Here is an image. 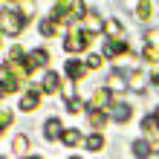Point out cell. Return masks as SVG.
<instances>
[{
  "label": "cell",
  "mask_w": 159,
  "mask_h": 159,
  "mask_svg": "<svg viewBox=\"0 0 159 159\" xmlns=\"http://www.w3.org/2000/svg\"><path fill=\"white\" fill-rule=\"evenodd\" d=\"M84 15H87V6H84V3H75V0L55 3V9H52V20L58 23V26H64L67 20H72V17H84Z\"/></svg>",
  "instance_id": "6da1fadb"
},
{
  "label": "cell",
  "mask_w": 159,
  "mask_h": 159,
  "mask_svg": "<svg viewBox=\"0 0 159 159\" xmlns=\"http://www.w3.org/2000/svg\"><path fill=\"white\" fill-rule=\"evenodd\" d=\"M23 20H26V17L20 12H3V15H0V29H3V35L15 38V35H20Z\"/></svg>",
  "instance_id": "7a4b0ae2"
},
{
  "label": "cell",
  "mask_w": 159,
  "mask_h": 159,
  "mask_svg": "<svg viewBox=\"0 0 159 159\" xmlns=\"http://www.w3.org/2000/svg\"><path fill=\"white\" fill-rule=\"evenodd\" d=\"M104 17H98L96 12H87V15H84L81 17V26H84V32H87L90 35V38H93V35H101V32H104Z\"/></svg>",
  "instance_id": "3957f363"
},
{
  "label": "cell",
  "mask_w": 159,
  "mask_h": 159,
  "mask_svg": "<svg viewBox=\"0 0 159 159\" xmlns=\"http://www.w3.org/2000/svg\"><path fill=\"white\" fill-rule=\"evenodd\" d=\"M87 43H90V35L87 32H78V29H72L70 35H67V41H64V49L67 52H81V49H87Z\"/></svg>",
  "instance_id": "277c9868"
},
{
  "label": "cell",
  "mask_w": 159,
  "mask_h": 159,
  "mask_svg": "<svg viewBox=\"0 0 159 159\" xmlns=\"http://www.w3.org/2000/svg\"><path fill=\"white\" fill-rule=\"evenodd\" d=\"M41 98H43V90H38V87H29V93H26V96L20 98V110H26V113H32V110H38Z\"/></svg>",
  "instance_id": "5b68a950"
},
{
  "label": "cell",
  "mask_w": 159,
  "mask_h": 159,
  "mask_svg": "<svg viewBox=\"0 0 159 159\" xmlns=\"http://www.w3.org/2000/svg\"><path fill=\"white\" fill-rule=\"evenodd\" d=\"M46 64H49V55H46V49H35V52L26 55V70H29V72H35L38 67H46Z\"/></svg>",
  "instance_id": "8992f818"
},
{
  "label": "cell",
  "mask_w": 159,
  "mask_h": 159,
  "mask_svg": "<svg viewBox=\"0 0 159 159\" xmlns=\"http://www.w3.org/2000/svg\"><path fill=\"white\" fill-rule=\"evenodd\" d=\"M127 43L125 41H104V55L107 58H121V55H127Z\"/></svg>",
  "instance_id": "52a82bcc"
},
{
  "label": "cell",
  "mask_w": 159,
  "mask_h": 159,
  "mask_svg": "<svg viewBox=\"0 0 159 159\" xmlns=\"http://www.w3.org/2000/svg\"><path fill=\"white\" fill-rule=\"evenodd\" d=\"M104 32H107V41H125V26H121L119 20H107Z\"/></svg>",
  "instance_id": "ba28073f"
},
{
  "label": "cell",
  "mask_w": 159,
  "mask_h": 159,
  "mask_svg": "<svg viewBox=\"0 0 159 159\" xmlns=\"http://www.w3.org/2000/svg\"><path fill=\"white\" fill-rule=\"evenodd\" d=\"M67 75L72 81H84V75H87V64L81 61H67Z\"/></svg>",
  "instance_id": "9c48e42d"
},
{
  "label": "cell",
  "mask_w": 159,
  "mask_h": 159,
  "mask_svg": "<svg viewBox=\"0 0 159 159\" xmlns=\"http://www.w3.org/2000/svg\"><path fill=\"white\" fill-rule=\"evenodd\" d=\"M26 151H29V139H26L23 133H17L15 142H12V153H15L17 159H29V156H26Z\"/></svg>",
  "instance_id": "30bf717a"
},
{
  "label": "cell",
  "mask_w": 159,
  "mask_h": 159,
  "mask_svg": "<svg viewBox=\"0 0 159 159\" xmlns=\"http://www.w3.org/2000/svg\"><path fill=\"white\" fill-rule=\"evenodd\" d=\"M104 107H113L110 104V90H98L96 96L90 98V110H104Z\"/></svg>",
  "instance_id": "8fae6325"
},
{
  "label": "cell",
  "mask_w": 159,
  "mask_h": 159,
  "mask_svg": "<svg viewBox=\"0 0 159 159\" xmlns=\"http://www.w3.org/2000/svg\"><path fill=\"white\" fill-rule=\"evenodd\" d=\"M127 87H130V81H125L121 72H113V75L107 78V90L110 93H121V90H127Z\"/></svg>",
  "instance_id": "7c38bea8"
},
{
  "label": "cell",
  "mask_w": 159,
  "mask_h": 159,
  "mask_svg": "<svg viewBox=\"0 0 159 159\" xmlns=\"http://www.w3.org/2000/svg\"><path fill=\"white\" fill-rule=\"evenodd\" d=\"M58 87H61V75H58V72H46L41 90H43V93H58Z\"/></svg>",
  "instance_id": "4fadbf2b"
},
{
  "label": "cell",
  "mask_w": 159,
  "mask_h": 159,
  "mask_svg": "<svg viewBox=\"0 0 159 159\" xmlns=\"http://www.w3.org/2000/svg\"><path fill=\"white\" fill-rule=\"evenodd\" d=\"M15 87H20V81L12 75V70H9V64H3V96H9Z\"/></svg>",
  "instance_id": "5bb4252c"
},
{
  "label": "cell",
  "mask_w": 159,
  "mask_h": 159,
  "mask_svg": "<svg viewBox=\"0 0 159 159\" xmlns=\"http://www.w3.org/2000/svg\"><path fill=\"white\" fill-rule=\"evenodd\" d=\"M130 113H133V110H130L125 101H116V104L110 107V116H113L116 121H127V119H130Z\"/></svg>",
  "instance_id": "9a60e30c"
},
{
  "label": "cell",
  "mask_w": 159,
  "mask_h": 159,
  "mask_svg": "<svg viewBox=\"0 0 159 159\" xmlns=\"http://www.w3.org/2000/svg\"><path fill=\"white\" fill-rule=\"evenodd\" d=\"M43 133H46V139H52V142H55L58 136H64V130H61V121H58V119H49V121L43 125Z\"/></svg>",
  "instance_id": "2e32d148"
},
{
  "label": "cell",
  "mask_w": 159,
  "mask_h": 159,
  "mask_svg": "<svg viewBox=\"0 0 159 159\" xmlns=\"http://www.w3.org/2000/svg\"><path fill=\"white\" fill-rule=\"evenodd\" d=\"M151 153H153L151 142H145V139H136V142H133V156H139V159H148Z\"/></svg>",
  "instance_id": "e0dca14e"
},
{
  "label": "cell",
  "mask_w": 159,
  "mask_h": 159,
  "mask_svg": "<svg viewBox=\"0 0 159 159\" xmlns=\"http://www.w3.org/2000/svg\"><path fill=\"white\" fill-rule=\"evenodd\" d=\"M61 139H64V145H70V148H72V145H78V142H81V130H75V127H67Z\"/></svg>",
  "instance_id": "ac0fdd59"
},
{
  "label": "cell",
  "mask_w": 159,
  "mask_h": 159,
  "mask_svg": "<svg viewBox=\"0 0 159 159\" xmlns=\"http://www.w3.org/2000/svg\"><path fill=\"white\" fill-rule=\"evenodd\" d=\"M41 32L46 35V38H52V35H58L61 32V26L52 20V17H46V20H41Z\"/></svg>",
  "instance_id": "d6986e66"
},
{
  "label": "cell",
  "mask_w": 159,
  "mask_h": 159,
  "mask_svg": "<svg viewBox=\"0 0 159 159\" xmlns=\"http://www.w3.org/2000/svg\"><path fill=\"white\" fill-rule=\"evenodd\" d=\"M90 121H93V127H104L107 125V113H104V110H90Z\"/></svg>",
  "instance_id": "ffe728a7"
},
{
  "label": "cell",
  "mask_w": 159,
  "mask_h": 159,
  "mask_svg": "<svg viewBox=\"0 0 159 159\" xmlns=\"http://www.w3.org/2000/svg\"><path fill=\"white\" fill-rule=\"evenodd\" d=\"M87 151H101V148H104V136L101 133H93V136H87Z\"/></svg>",
  "instance_id": "44dd1931"
},
{
  "label": "cell",
  "mask_w": 159,
  "mask_h": 159,
  "mask_svg": "<svg viewBox=\"0 0 159 159\" xmlns=\"http://www.w3.org/2000/svg\"><path fill=\"white\" fill-rule=\"evenodd\" d=\"M136 17L139 20H151V3H148V0L136 3Z\"/></svg>",
  "instance_id": "7402d4cb"
},
{
  "label": "cell",
  "mask_w": 159,
  "mask_h": 159,
  "mask_svg": "<svg viewBox=\"0 0 159 159\" xmlns=\"http://www.w3.org/2000/svg\"><path fill=\"white\" fill-rule=\"evenodd\" d=\"M142 130H145V133H159V121H156V116H148V119L142 121Z\"/></svg>",
  "instance_id": "603a6c76"
},
{
  "label": "cell",
  "mask_w": 159,
  "mask_h": 159,
  "mask_svg": "<svg viewBox=\"0 0 159 159\" xmlns=\"http://www.w3.org/2000/svg\"><path fill=\"white\" fill-rule=\"evenodd\" d=\"M9 127H12V110H0V130H9Z\"/></svg>",
  "instance_id": "cb8c5ba5"
},
{
  "label": "cell",
  "mask_w": 159,
  "mask_h": 159,
  "mask_svg": "<svg viewBox=\"0 0 159 159\" xmlns=\"http://www.w3.org/2000/svg\"><path fill=\"white\" fill-rule=\"evenodd\" d=\"M130 87H133V90H145L142 87V72H139V70L130 72Z\"/></svg>",
  "instance_id": "d4e9b609"
},
{
  "label": "cell",
  "mask_w": 159,
  "mask_h": 159,
  "mask_svg": "<svg viewBox=\"0 0 159 159\" xmlns=\"http://www.w3.org/2000/svg\"><path fill=\"white\" fill-rule=\"evenodd\" d=\"M84 64H87V70H98L104 61H101V55H87V61H84Z\"/></svg>",
  "instance_id": "484cf974"
},
{
  "label": "cell",
  "mask_w": 159,
  "mask_h": 159,
  "mask_svg": "<svg viewBox=\"0 0 159 159\" xmlns=\"http://www.w3.org/2000/svg\"><path fill=\"white\" fill-rule=\"evenodd\" d=\"M145 61H159V46H145Z\"/></svg>",
  "instance_id": "4316f807"
},
{
  "label": "cell",
  "mask_w": 159,
  "mask_h": 159,
  "mask_svg": "<svg viewBox=\"0 0 159 159\" xmlns=\"http://www.w3.org/2000/svg\"><path fill=\"white\" fill-rule=\"evenodd\" d=\"M70 113H84V101L81 98H70Z\"/></svg>",
  "instance_id": "83f0119b"
},
{
  "label": "cell",
  "mask_w": 159,
  "mask_h": 159,
  "mask_svg": "<svg viewBox=\"0 0 159 159\" xmlns=\"http://www.w3.org/2000/svg\"><path fill=\"white\" fill-rule=\"evenodd\" d=\"M145 41H148V46H159V32H148Z\"/></svg>",
  "instance_id": "f1b7e54d"
},
{
  "label": "cell",
  "mask_w": 159,
  "mask_h": 159,
  "mask_svg": "<svg viewBox=\"0 0 159 159\" xmlns=\"http://www.w3.org/2000/svg\"><path fill=\"white\" fill-rule=\"evenodd\" d=\"M9 58H12V61H20L23 58V49H20V46H15V49L9 52Z\"/></svg>",
  "instance_id": "f546056e"
},
{
  "label": "cell",
  "mask_w": 159,
  "mask_h": 159,
  "mask_svg": "<svg viewBox=\"0 0 159 159\" xmlns=\"http://www.w3.org/2000/svg\"><path fill=\"white\" fill-rule=\"evenodd\" d=\"M153 84H159V75H153Z\"/></svg>",
  "instance_id": "4dcf8cb0"
},
{
  "label": "cell",
  "mask_w": 159,
  "mask_h": 159,
  "mask_svg": "<svg viewBox=\"0 0 159 159\" xmlns=\"http://www.w3.org/2000/svg\"><path fill=\"white\" fill-rule=\"evenodd\" d=\"M70 159H81V156H70Z\"/></svg>",
  "instance_id": "1f68e13d"
}]
</instances>
